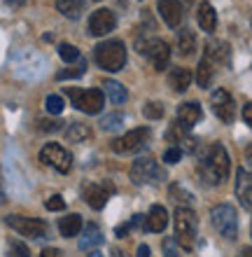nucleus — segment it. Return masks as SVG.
Returning <instances> with one entry per match:
<instances>
[{
    "label": "nucleus",
    "mask_w": 252,
    "mask_h": 257,
    "mask_svg": "<svg viewBox=\"0 0 252 257\" xmlns=\"http://www.w3.org/2000/svg\"><path fill=\"white\" fill-rule=\"evenodd\" d=\"M10 257H28V245L21 241H12L10 243Z\"/></svg>",
    "instance_id": "obj_35"
},
{
    "label": "nucleus",
    "mask_w": 252,
    "mask_h": 257,
    "mask_svg": "<svg viewBox=\"0 0 252 257\" xmlns=\"http://www.w3.org/2000/svg\"><path fill=\"white\" fill-rule=\"evenodd\" d=\"M131 229H150V222H147V215H133L131 217Z\"/></svg>",
    "instance_id": "obj_38"
},
{
    "label": "nucleus",
    "mask_w": 252,
    "mask_h": 257,
    "mask_svg": "<svg viewBox=\"0 0 252 257\" xmlns=\"http://www.w3.org/2000/svg\"><path fill=\"white\" fill-rule=\"evenodd\" d=\"M217 66H219V63L215 61L210 54H205V52H203L201 61H198V68H196V82H198V87H201V89H208V87H210Z\"/></svg>",
    "instance_id": "obj_17"
},
{
    "label": "nucleus",
    "mask_w": 252,
    "mask_h": 257,
    "mask_svg": "<svg viewBox=\"0 0 252 257\" xmlns=\"http://www.w3.org/2000/svg\"><path fill=\"white\" fill-rule=\"evenodd\" d=\"M159 14L170 28H177L184 21V10L180 0H159Z\"/></svg>",
    "instance_id": "obj_15"
},
{
    "label": "nucleus",
    "mask_w": 252,
    "mask_h": 257,
    "mask_svg": "<svg viewBox=\"0 0 252 257\" xmlns=\"http://www.w3.org/2000/svg\"><path fill=\"white\" fill-rule=\"evenodd\" d=\"M201 117H203V110L198 103H182V105H177V112H175V119L177 122H182L187 128H191L194 124L201 122Z\"/></svg>",
    "instance_id": "obj_18"
},
{
    "label": "nucleus",
    "mask_w": 252,
    "mask_h": 257,
    "mask_svg": "<svg viewBox=\"0 0 252 257\" xmlns=\"http://www.w3.org/2000/svg\"><path fill=\"white\" fill-rule=\"evenodd\" d=\"M40 162L45 164V166H52L54 171H59V173H70V169H73V157H70V152L63 145H59V143H47L45 148L40 150Z\"/></svg>",
    "instance_id": "obj_8"
},
{
    "label": "nucleus",
    "mask_w": 252,
    "mask_h": 257,
    "mask_svg": "<svg viewBox=\"0 0 252 257\" xmlns=\"http://www.w3.org/2000/svg\"><path fill=\"white\" fill-rule=\"evenodd\" d=\"M40 257H63V252L59 250V248H45V250L40 252Z\"/></svg>",
    "instance_id": "obj_41"
},
{
    "label": "nucleus",
    "mask_w": 252,
    "mask_h": 257,
    "mask_svg": "<svg viewBox=\"0 0 252 257\" xmlns=\"http://www.w3.org/2000/svg\"><path fill=\"white\" fill-rule=\"evenodd\" d=\"M243 119H245V124L252 128V103H245V105H243Z\"/></svg>",
    "instance_id": "obj_40"
},
{
    "label": "nucleus",
    "mask_w": 252,
    "mask_h": 257,
    "mask_svg": "<svg viewBox=\"0 0 252 257\" xmlns=\"http://www.w3.org/2000/svg\"><path fill=\"white\" fill-rule=\"evenodd\" d=\"M82 229H84L82 215H77V213H70V215H66V217L59 220V231H61V236H66V238L77 236Z\"/></svg>",
    "instance_id": "obj_21"
},
{
    "label": "nucleus",
    "mask_w": 252,
    "mask_h": 257,
    "mask_svg": "<svg viewBox=\"0 0 252 257\" xmlns=\"http://www.w3.org/2000/svg\"><path fill=\"white\" fill-rule=\"evenodd\" d=\"M14 231H19L26 238H45L49 234V224L38 217H26V215H7L5 220Z\"/></svg>",
    "instance_id": "obj_9"
},
{
    "label": "nucleus",
    "mask_w": 252,
    "mask_h": 257,
    "mask_svg": "<svg viewBox=\"0 0 252 257\" xmlns=\"http://www.w3.org/2000/svg\"><path fill=\"white\" fill-rule=\"evenodd\" d=\"M143 115L147 117V119H161L164 117V103L159 101H150L143 105Z\"/></svg>",
    "instance_id": "obj_32"
},
{
    "label": "nucleus",
    "mask_w": 252,
    "mask_h": 257,
    "mask_svg": "<svg viewBox=\"0 0 252 257\" xmlns=\"http://www.w3.org/2000/svg\"><path fill=\"white\" fill-rule=\"evenodd\" d=\"M56 7H59V12L63 17H68V19H80L84 12V0H56Z\"/></svg>",
    "instance_id": "obj_26"
},
{
    "label": "nucleus",
    "mask_w": 252,
    "mask_h": 257,
    "mask_svg": "<svg viewBox=\"0 0 252 257\" xmlns=\"http://www.w3.org/2000/svg\"><path fill=\"white\" fill-rule=\"evenodd\" d=\"M166 141L175 143V148H180L182 152H189V155H196L198 150H201L198 148V141L189 134V128L184 126L182 122H177V119H173V124L166 131Z\"/></svg>",
    "instance_id": "obj_11"
},
{
    "label": "nucleus",
    "mask_w": 252,
    "mask_h": 257,
    "mask_svg": "<svg viewBox=\"0 0 252 257\" xmlns=\"http://www.w3.org/2000/svg\"><path fill=\"white\" fill-rule=\"evenodd\" d=\"M115 192V187L112 185H101V183H89L84 185V190H82V196H84V201L91 206L94 210H101L105 208V203H108L110 194Z\"/></svg>",
    "instance_id": "obj_14"
},
{
    "label": "nucleus",
    "mask_w": 252,
    "mask_h": 257,
    "mask_svg": "<svg viewBox=\"0 0 252 257\" xmlns=\"http://www.w3.org/2000/svg\"><path fill=\"white\" fill-rule=\"evenodd\" d=\"M210 105H212V112H215L224 124L233 122V117H236V103H233L231 94H229L226 89H215V91H212Z\"/></svg>",
    "instance_id": "obj_12"
},
{
    "label": "nucleus",
    "mask_w": 252,
    "mask_h": 257,
    "mask_svg": "<svg viewBox=\"0 0 252 257\" xmlns=\"http://www.w3.org/2000/svg\"><path fill=\"white\" fill-rule=\"evenodd\" d=\"M26 0H5V5H12V7H19V5H24Z\"/></svg>",
    "instance_id": "obj_45"
},
{
    "label": "nucleus",
    "mask_w": 252,
    "mask_h": 257,
    "mask_svg": "<svg viewBox=\"0 0 252 257\" xmlns=\"http://www.w3.org/2000/svg\"><path fill=\"white\" fill-rule=\"evenodd\" d=\"M103 87H105V94H108V98L115 103V105H122V103L126 101V96H129L126 94V89H124L119 82H115V80H108Z\"/></svg>",
    "instance_id": "obj_27"
},
{
    "label": "nucleus",
    "mask_w": 252,
    "mask_h": 257,
    "mask_svg": "<svg viewBox=\"0 0 252 257\" xmlns=\"http://www.w3.org/2000/svg\"><path fill=\"white\" fill-rule=\"evenodd\" d=\"M173 224H175V241L180 243V248L189 252L196 245V215L194 210L187 206H180L173 215Z\"/></svg>",
    "instance_id": "obj_3"
},
{
    "label": "nucleus",
    "mask_w": 252,
    "mask_h": 257,
    "mask_svg": "<svg viewBox=\"0 0 252 257\" xmlns=\"http://www.w3.org/2000/svg\"><path fill=\"white\" fill-rule=\"evenodd\" d=\"M80 250H87V252H91V250H96L98 245H103V231H101V227L98 224H94V222H89L87 227L82 229V238H80Z\"/></svg>",
    "instance_id": "obj_19"
},
{
    "label": "nucleus",
    "mask_w": 252,
    "mask_h": 257,
    "mask_svg": "<svg viewBox=\"0 0 252 257\" xmlns=\"http://www.w3.org/2000/svg\"><path fill=\"white\" fill-rule=\"evenodd\" d=\"M210 217H212V224L217 227V231L222 236L236 238V234H238V215H236L233 206L219 203V206H215V208L210 210Z\"/></svg>",
    "instance_id": "obj_7"
},
{
    "label": "nucleus",
    "mask_w": 252,
    "mask_h": 257,
    "mask_svg": "<svg viewBox=\"0 0 252 257\" xmlns=\"http://www.w3.org/2000/svg\"><path fill=\"white\" fill-rule=\"evenodd\" d=\"M238 257H252V248H243Z\"/></svg>",
    "instance_id": "obj_46"
},
{
    "label": "nucleus",
    "mask_w": 252,
    "mask_h": 257,
    "mask_svg": "<svg viewBox=\"0 0 252 257\" xmlns=\"http://www.w3.org/2000/svg\"><path fill=\"white\" fill-rule=\"evenodd\" d=\"M129 231H131V222L129 224H119V227L115 229V234H117V238H124Z\"/></svg>",
    "instance_id": "obj_42"
},
{
    "label": "nucleus",
    "mask_w": 252,
    "mask_h": 257,
    "mask_svg": "<svg viewBox=\"0 0 252 257\" xmlns=\"http://www.w3.org/2000/svg\"><path fill=\"white\" fill-rule=\"evenodd\" d=\"M189 82H191V73L187 68H173L168 73V87L173 89V91H177V94L187 91Z\"/></svg>",
    "instance_id": "obj_23"
},
{
    "label": "nucleus",
    "mask_w": 252,
    "mask_h": 257,
    "mask_svg": "<svg viewBox=\"0 0 252 257\" xmlns=\"http://www.w3.org/2000/svg\"><path fill=\"white\" fill-rule=\"evenodd\" d=\"M94 138L91 128L87 124H80V122H73L68 128H66V141L68 143H87Z\"/></svg>",
    "instance_id": "obj_25"
},
{
    "label": "nucleus",
    "mask_w": 252,
    "mask_h": 257,
    "mask_svg": "<svg viewBox=\"0 0 252 257\" xmlns=\"http://www.w3.org/2000/svg\"><path fill=\"white\" fill-rule=\"evenodd\" d=\"M129 176L136 185H154V183H159V180H164L166 173L161 171V166H159L152 157H140V159L133 162Z\"/></svg>",
    "instance_id": "obj_5"
},
{
    "label": "nucleus",
    "mask_w": 252,
    "mask_h": 257,
    "mask_svg": "<svg viewBox=\"0 0 252 257\" xmlns=\"http://www.w3.org/2000/svg\"><path fill=\"white\" fill-rule=\"evenodd\" d=\"M152 131L147 126H140V128H133L129 134H124L122 138H115L112 141V150H115L117 155H131V152H138V150H143L150 141Z\"/></svg>",
    "instance_id": "obj_10"
},
{
    "label": "nucleus",
    "mask_w": 252,
    "mask_h": 257,
    "mask_svg": "<svg viewBox=\"0 0 252 257\" xmlns=\"http://www.w3.org/2000/svg\"><path fill=\"white\" fill-rule=\"evenodd\" d=\"M229 171H231V164H229V155H226L224 145L212 143V145L201 150L198 173H201L205 185H222L229 178Z\"/></svg>",
    "instance_id": "obj_1"
},
{
    "label": "nucleus",
    "mask_w": 252,
    "mask_h": 257,
    "mask_svg": "<svg viewBox=\"0 0 252 257\" xmlns=\"http://www.w3.org/2000/svg\"><path fill=\"white\" fill-rule=\"evenodd\" d=\"M87 73V59H80L75 66H68L66 70L56 75V80H75V77H82Z\"/></svg>",
    "instance_id": "obj_28"
},
{
    "label": "nucleus",
    "mask_w": 252,
    "mask_h": 257,
    "mask_svg": "<svg viewBox=\"0 0 252 257\" xmlns=\"http://www.w3.org/2000/svg\"><path fill=\"white\" fill-rule=\"evenodd\" d=\"M45 208L47 210H63L66 208V201H63V196L54 194V196H49L47 201H45Z\"/></svg>",
    "instance_id": "obj_36"
},
{
    "label": "nucleus",
    "mask_w": 252,
    "mask_h": 257,
    "mask_svg": "<svg viewBox=\"0 0 252 257\" xmlns=\"http://www.w3.org/2000/svg\"><path fill=\"white\" fill-rule=\"evenodd\" d=\"M66 94L73 101L80 112H87V115H98L105 105V96H103L101 89H75V87H66Z\"/></svg>",
    "instance_id": "obj_4"
},
{
    "label": "nucleus",
    "mask_w": 252,
    "mask_h": 257,
    "mask_svg": "<svg viewBox=\"0 0 252 257\" xmlns=\"http://www.w3.org/2000/svg\"><path fill=\"white\" fill-rule=\"evenodd\" d=\"M138 257H150V245H145V243L138 245Z\"/></svg>",
    "instance_id": "obj_43"
},
{
    "label": "nucleus",
    "mask_w": 252,
    "mask_h": 257,
    "mask_svg": "<svg viewBox=\"0 0 252 257\" xmlns=\"http://www.w3.org/2000/svg\"><path fill=\"white\" fill-rule=\"evenodd\" d=\"M45 108H47L49 115H61V112H63V98H61V96H47Z\"/></svg>",
    "instance_id": "obj_33"
},
{
    "label": "nucleus",
    "mask_w": 252,
    "mask_h": 257,
    "mask_svg": "<svg viewBox=\"0 0 252 257\" xmlns=\"http://www.w3.org/2000/svg\"><path fill=\"white\" fill-rule=\"evenodd\" d=\"M138 52L147 56V61L152 63L154 70H164L170 61V47H168V42L161 40V38H152V40L138 42Z\"/></svg>",
    "instance_id": "obj_6"
},
{
    "label": "nucleus",
    "mask_w": 252,
    "mask_h": 257,
    "mask_svg": "<svg viewBox=\"0 0 252 257\" xmlns=\"http://www.w3.org/2000/svg\"><path fill=\"white\" fill-rule=\"evenodd\" d=\"M168 194H170V199L177 203V208H180V206H187V203L191 201V194L184 190V187H180V185H170Z\"/></svg>",
    "instance_id": "obj_30"
},
{
    "label": "nucleus",
    "mask_w": 252,
    "mask_h": 257,
    "mask_svg": "<svg viewBox=\"0 0 252 257\" xmlns=\"http://www.w3.org/2000/svg\"><path fill=\"white\" fill-rule=\"evenodd\" d=\"M124 124V115L122 112H112V115H105L101 119V128L103 131H117V128H122Z\"/></svg>",
    "instance_id": "obj_31"
},
{
    "label": "nucleus",
    "mask_w": 252,
    "mask_h": 257,
    "mask_svg": "<svg viewBox=\"0 0 252 257\" xmlns=\"http://www.w3.org/2000/svg\"><path fill=\"white\" fill-rule=\"evenodd\" d=\"M164 257H180L177 255V248H175V241H173V238H166L164 241Z\"/></svg>",
    "instance_id": "obj_39"
},
{
    "label": "nucleus",
    "mask_w": 252,
    "mask_h": 257,
    "mask_svg": "<svg viewBox=\"0 0 252 257\" xmlns=\"http://www.w3.org/2000/svg\"><path fill=\"white\" fill-rule=\"evenodd\" d=\"M61 124L59 119H38V128L40 131H49V134H56V131H61Z\"/></svg>",
    "instance_id": "obj_34"
},
{
    "label": "nucleus",
    "mask_w": 252,
    "mask_h": 257,
    "mask_svg": "<svg viewBox=\"0 0 252 257\" xmlns=\"http://www.w3.org/2000/svg\"><path fill=\"white\" fill-rule=\"evenodd\" d=\"M147 222H150V231L161 234V231L166 229V224H168V213H166L164 206L154 203L150 208V213H147Z\"/></svg>",
    "instance_id": "obj_22"
},
{
    "label": "nucleus",
    "mask_w": 252,
    "mask_h": 257,
    "mask_svg": "<svg viewBox=\"0 0 252 257\" xmlns=\"http://www.w3.org/2000/svg\"><path fill=\"white\" fill-rule=\"evenodd\" d=\"M94 61L108 70V73H117L126 66V47L122 40H105L101 45H96L94 49Z\"/></svg>",
    "instance_id": "obj_2"
},
{
    "label": "nucleus",
    "mask_w": 252,
    "mask_h": 257,
    "mask_svg": "<svg viewBox=\"0 0 252 257\" xmlns=\"http://www.w3.org/2000/svg\"><path fill=\"white\" fill-rule=\"evenodd\" d=\"M180 157H182V150L173 145V148H168L164 152V162L166 164H177V162H180Z\"/></svg>",
    "instance_id": "obj_37"
},
{
    "label": "nucleus",
    "mask_w": 252,
    "mask_h": 257,
    "mask_svg": "<svg viewBox=\"0 0 252 257\" xmlns=\"http://www.w3.org/2000/svg\"><path fill=\"white\" fill-rule=\"evenodd\" d=\"M194 49H196V35L182 28V31H177V54L180 56H191L194 54Z\"/></svg>",
    "instance_id": "obj_24"
},
{
    "label": "nucleus",
    "mask_w": 252,
    "mask_h": 257,
    "mask_svg": "<svg viewBox=\"0 0 252 257\" xmlns=\"http://www.w3.org/2000/svg\"><path fill=\"white\" fill-rule=\"evenodd\" d=\"M89 257H105V255H103V252H96V250H94V252H89Z\"/></svg>",
    "instance_id": "obj_48"
},
{
    "label": "nucleus",
    "mask_w": 252,
    "mask_h": 257,
    "mask_svg": "<svg viewBox=\"0 0 252 257\" xmlns=\"http://www.w3.org/2000/svg\"><path fill=\"white\" fill-rule=\"evenodd\" d=\"M117 26V17L112 10H96L91 17H89V33L96 35V38H103V35L112 33Z\"/></svg>",
    "instance_id": "obj_13"
},
{
    "label": "nucleus",
    "mask_w": 252,
    "mask_h": 257,
    "mask_svg": "<svg viewBox=\"0 0 252 257\" xmlns=\"http://www.w3.org/2000/svg\"><path fill=\"white\" fill-rule=\"evenodd\" d=\"M245 162H247V166L252 169V145H247L245 148Z\"/></svg>",
    "instance_id": "obj_44"
},
{
    "label": "nucleus",
    "mask_w": 252,
    "mask_h": 257,
    "mask_svg": "<svg viewBox=\"0 0 252 257\" xmlns=\"http://www.w3.org/2000/svg\"><path fill=\"white\" fill-rule=\"evenodd\" d=\"M112 255H115V257H126L122 250H119V248H115V250H112Z\"/></svg>",
    "instance_id": "obj_47"
},
{
    "label": "nucleus",
    "mask_w": 252,
    "mask_h": 257,
    "mask_svg": "<svg viewBox=\"0 0 252 257\" xmlns=\"http://www.w3.org/2000/svg\"><path fill=\"white\" fill-rule=\"evenodd\" d=\"M196 21H198V26H201V31H205V33H212L215 26H217V12L212 10V5L208 3V0L198 3Z\"/></svg>",
    "instance_id": "obj_20"
},
{
    "label": "nucleus",
    "mask_w": 252,
    "mask_h": 257,
    "mask_svg": "<svg viewBox=\"0 0 252 257\" xmlns=\"http://www.w3.org/2000/svg\"><path fill=\"white\" fill-rule=\"evenodd\" d=\"M59 56H61L68 66L73 61H80V59H82V56H80V49H77L75 45H68V42H61V45H59Z\"/></svg>",
    "instance_id": "obj_29"
},
{
    "label": "nucleus",
    "mask_w": 252,
    "mask_h": 257,
    "mask_svg": "<svg viewBox=\"0 0 252 257\" xmlns=\"http://www.w3.org/2000/svg\"><path fill=\"white\" fill-rule=\"evenodd\" d=\"M236 199L243 208L252 210V176L245 169L236 171Z\"/></svg>",
    "instance_id": "obj_16"
}]
</instances>
